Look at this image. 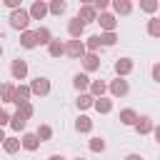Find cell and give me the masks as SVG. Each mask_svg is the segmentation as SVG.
<instances>
[{"label": "cell", "mask_w": 160, "mask_h": 160, "mask_svg": "<svg viewBox=\"0 0 160 160\" xmlns=\"http://www.w3.org/2000/svg\"><path fill=\"white\" fill-rule=\"evenodd\" d=\"M5 142V132H2V128H0V145Z\"/></svg>", "instance_id": "42"}, {"label": "cell", "mask_w": 160, "mask_h": 160, "mask_svg": "<svg viewBox=\"0 0 160 160\" xmlns=\"http://www.w3.org/2000/svg\"><path fill=\"white\" fill-rule=\"evenodd\" d=\"M78 18H80L85 25H90V22H98V10H95L90 2H85V5H80V10H78Z\"/></svg>", "instance_id": "9"}, {"label": "cell", "mask_w": 160, "mask_h": 160, "mask_svg": "<svg viewBox=\"0 0 160 160\" xmlns=\"http://www.w3.org/2000/svg\"><path fill=\"white\" fill-rule=\"evenodd\" d=\"M35 135L40 138V142H48V140H52V128L42 122V125H40L38 130H35Z\"/></svg>", "instance_id": "30"}, {"label": "cell", "mask_w": 160, "mask_h": 160, "mask_svg": "<svg viewBox=\"0 0 160 160\" xmlns=\"http://www.w3.org/2000/svg\"><path fill=\"white\" fill-rule=\"evenodd\" d=\"M148 35L150 38H160V18H150L148 20Z\"/></svg>", "instance_id": "33"}, {"label": "cell", "mask_w": 160, "mask_h": 160, "mask_svg": "<svg viewBox=\"0 0 160 160\" xmlns=\"http://www.w3.org/2000/svg\"><path fill=\"white\" fill-rule=\"evenodd\" d=\"M10 75H12V80H25V78H28V62H25L22 58L12 60V62H10Z\"/></svg>", "instance_id": "7"}, {"label": "cell", "mask_w": 160, "mask_h": 160, "mask_svg": "<svg viewBox=\"0 0 160 160\" xmlns=\"http://www.w3.org/2000/svg\"><path fill=\"white\" fill-rule=\"evenodd\" d=\"M118 42V32H100V45L102 48H112Z\"/></svg>", "instance_id": "31"}, {"label": "cell", "mask_w": 160, "mask_h": 160, "mask_svg": "<svg viewBox=\"0 0 160 160\" xmlns=\"http://www.w3.org/2000/svg\"><path fill=\"white\" fill-rule=\"evenodd\" d=\"M65 55H68L70 60H82V58L88 55L85 40H68V42H65Z\"/></svg>", "instance_id": "2"}, {"label": "cell", "mask_w": 160, "mask_h": 160, "mask_svg": "<svg viewBox=\"0 0 160 160\" xmlns=\"http://www.w3.org/2000/svg\"><path fill=\"white\" fill-rule=\"evenodd\" d=\"M108 92H110L112 98H125V95L130 92V82H128L125 78H115V80L108 82Z\"/></svg>", "instance_id": "3"}, {"label": "cell", "mask_w": 160, "mask_h": 160, "mask_svg": "<svg viewBox=\"0 0 160 160\" xmlns=\"http://www.w3.org/2000/svg\"><path fill=\"white\" fill-rule=\"evenodd\" d=\"M125 160H142V155H138V152H130V155H125Z\"/></svg>", "instance_id": "40"}, {"label": "cell", "mask_w": 160, "mask_h": 160, "mask_svg": "<svg viewBox=\"0 0 160 160\" xmlns=\"http://www.w3.org/2000/svg\"><path fill=\"white\" fill-rule=\"evenodd\" d=\"M20 148H22L20 138H5V142H2V150H5L8 155H15V152H18Z\"/></svg>", "instance_id": "27"}, {"label": "cell", "mask_w": 160, "mask_h": 160, "mask_svg": "<svg viewBox=\"0 0 160 160\" xmlns=\"http://www.w3.org/2000/svg\"><path fill=\"white\" fill-rule=\"evenodd\" d=\"M138 112L132 110V108H122L120 110V115H118V120H120V125H128V128H135V122H138Z\"/></svg>", "instance_id": "13"}, {"label": "cell", "mask_w": 160, "mask_h": 160, "mask_svg": "<svg viewBox=\"0 0 160 160\" xmlns=\"http://www.w3.org/2000/svg\"><path fill=\"white\" fill-rule=\"evenodd\" d=\"M82 32H85V22H82L78 15L70 18V20H68V35H70V40H80Z\"/></svg>", "instance_id": "5"}, {"label": "cell", "mask_w": 160, "mask_h": 160, "mask_svg": "<svg viewBox=\"0 0 160 160\" xmlns=\"http://www.w3.org/2000/svg\"><path fill=\"white\" fill-rule=\"evenodd\" d=\"M152 130H155L152 118H150V115H140L138 122H135V132H138V135H150Z\"/></svg>", "instance_id": "11"}, {"label": "cell", "mask_w": 160, "mask_h": 160, "mask_svg": "<svg viewBox=\"0 0 160 160\" xmlns=\"http://www.w3.org/2000/svg\"><path fill=\"white\" fill-rule=\"evenodd\" d=\"M10 128H12L15 132H22V130L28 128V118L20 115V112H12V118H10Z\"/></svg>", "instance_id": "23"}, {"label": "cell", "mask_w": 160, "mask_h": 160, "mask_svg": "<svg viewBox=\"0 0 160 160\" xmlns=\"http://www.w3.org/2000/svg\"><path fill=\"white\" fill-rule=\"evenodd\" d=\"M150 75H152V80L160 85V62H155V65L150 68Z\"/></svg>", "instance_id": "38"}, {"label": "cell", "mask_w": 160, "mask_h": 160, "mask_svg": "<svg viewBox=\"0 0 160 160\" xmlns=\"http://www.w3.org/2000/svg\"><path fill=\"white\" fill-rule=\"evenodd\" d=\"M48 160H65V158H62V155H58V152H55V155H50V158H48Z\"/></svg>", "instance_id": "41"}, {"label": "cell", "mask_w": 160, "mask_h": 160, "mask_svg": "<svg viewBox=\"0 0 160 160\" xmlns=\"http://www.w3.org/2000/svg\"><path fill=\"white\" fill-rule=\"evenodd\" d=\"M95 10H98V15L100 12H108V8H110V0H95V2H90Z\"/></svg>", "instance_id": "36"}, {"label": "cell", "mask_w": 160, "mask_h": 160, "mask_svg": "<svg viewBox=\"0 0 160 160\" xmlns=\"http://www.w3.org/2000/svg\"><path fill=\"white\" fill-rule=\"evenodd\" d=\"M92 130V120L88 118V115H78V120H75V132H90Z\"/></svg>", "instance_id": "26"}, {"label": "cell", "mask_w": 160, "mask_h": 160, "mask_svg": "<svg viewBox=\"0 0 160 160\" xmlns=\"http://www.w3.org/2000/svg\"><path fill=\"white\" fill-rule=\"evenodd\" d=\"M20 142H22V150H28V152H35V150L40 148V138H38L35 132H22Z\"/></svg>", "instance_id": "14"}, {"label": "cell", "mask_w": 160, "mask_h": 160, "mask_svg": "<svg viewBox=\"0 0 160 160\" xmlns=\"http://www.w3.org/2000/svg\"><path fill=\"white\" fill-rule=\"evenodd\" d=\"M30 98H32V90H30V85H15V105H22V102H30Z\"/></svg>", "instance_id": "12"}, {"label": "cell", "mask_w": 160, "mask_h": 160, "mask_svg": "<svg viewBox=\"0 0 160 160\" xmlns=\"http://www.w3.org/2000/svg\"><path fill=\"white\" fill-rule=\"evenodd\" d=\"M88 92H90L95 100H98V98H105V92H108V82H105V80H92Z\"/></svg>", "instance_id": "20"}, {"label": "cell", "mask_w": 160, "mask_h": 160, "mask_svg": "<svg viewBox=\"0 0 160 160\" xmlns=\"http://www.w3.org/2000/svg\"><path fill=\"white\" fill-rule=\"evenodd\" d=\"M88 148H90L92 152H105V148H108V145H105V140H102V138H98V135H95V138H90Z\"/></svg>", "instance_id": "32"}, {"label": "cell", "mask_w": 160, "mask_h": 160, "mask_svg": "<svg viewBox=\"0 0 160 160\" xmlns=\"http://www.w3.org/2000/svg\"><path fill=\"white\" fill-rule=\"evenodd\" d=\"M10 118H12V115H10V112H8L5 108H0V128H5V125H10Z\"/></svg>", "instance_id": "37"}, {"label": "cell", "mask_w": 160, "mask_h": 160, "mask_svg": "<svg viewBox=\"0 0 160 160\" xmlns=\"http://www.w3.org/2000/svg\"><path fill=\"white\" fill-rule=\"evenodd\" d=\"M92 108H95L100 115H108V112H112V98H98Z\"/></svg>", "instance_id": "22"}, {"label": "cell", "mask_w": 160, "mask_h": 160, "mask_svg": "<svg viewBox=\"0 0 160 160\" xmlns=\"http://www.w3.org/2000/svg\"><path fill=\"white\" fill-rule=\"evenodd\" d=\"M0 58H2V45H0Z\"/></svg>", "instance_id": "43"}, {"label": "cell", "mask_w": 160, "mask_h": 160, "mask_svg": "<svg viewBox=\"0 0 160 160\" xmlns=\"http://www.w3.org/2000/svg\"><path fill=\"white\" fill-rule=\"evenodd\" d=\"M30 90H32V95L45 98V95H50V80H48L45 75H38V78L30 82Z\"/></svg>", "instance_id": "4"}, {"label": "cell", "mask_w": 160, "mask_h": 160, "mask_svg": "<svg viewBox=\"0 0 160 160\" xmlns=\"http://www.w3.org/2000/svg\"><path fill=\"white\" fill-rule=\"evenodd\" d=\"M35 38H38V45H50L55 38H52V32H50V28H45V25H40V28H35Z\"/></svg>", "instance_id": "17"}, {"label": "cell", "mask_w": 160, "mask_h": 160, "mask_svg": "<svg viewBox=\"0 0 160 160\" xmlns=\"http://www.w3.org/2000/svg\"><path fill=\"white\" fill-rule=\"evenodd\" d=\"M75 105H78V110H88V108L95 105V98H92L90 92H80L78 100H75Z\"/></svg>", "instance_id": "25"}, {"label": "cell", "mask_w": 160, "mask_h": 160, "mask_svg": "<svg viewBox=\"0 0 160 160\" xmlns=\"http://www.w3.org/2000/svg\"><path fill=\"white\" fill-rule=\"evenodd\" d=\"M48 8H50V15H65V10H68V2L65 0H52V2H48Z\"/></svg>", "instance_id": "28"}, {"label": "cell", "mask_w": 160, "mask_h": 160, "mask_svg": "<svg viewBox=\"0 0 160 160\" xmlns=\"http://www.w3.org/2000/svg\"><path fill=\"white\" fill-rule=\"evenodd\" d=\"M90 82H92V80L88 78V72H78V75L72 78V88L78 90V95H80V92H88V90H90Z\"/></svg>", "instance_id": "16"}, {"label": "cell", "mask_w": 160, "mask_h": 160, "mask_svg": "<svg viewBox=\"0 0 160 160\" xmlns=\"http://www.w3.org/2000/svg\"><path fill=\"white\" fill-rule=\"evenodd\" d=\"M0 102H2V98H0Z\"/></svg>", "instance_id": "45"}, {"label": "cell", "mask_w": 160, "mask_h": 160, "mask_svg": "<svg viewBox=\"0 0 160 160\" xmlns=\"http://www.w3.org/2000/svg\"><path fill=\"white\" fill-rule=\"evenodd\" d=\"M110 5H112V10H115V18H118V15H130V12H132V2H130V0H112Z\"/></svg>", "instance_id": "18"}, {"label": "cell", "mask_w": 160, "mask_h": 160, "mask_svg": "<svg viewBox=\"0 0 160 160\" xmlns=\"http://www.w3.org/2000/svg\"><path fill=\"white\" fill-rule=\"evenodd\" d=\"M18 112H20V115H25V118L30 120V118L35 115V108H32V102H22V105H18Z\"/></svg>", "instance_id": "35"}, {"label": "cell", "mask_w": 160, "mask_h": 160, "mask_svg": "<svg viewBox=\"0 0 160 160\" xmlns=\"http://www.w3.org/2000/svg\"><path fill=\"white\" fill-rule=\"evenodd\" d=\"M152 138H155V142L160 145V125H155V130H152Z\"/></svg>", "instance_id": "39"}, {"label": "cell", "mask_w": 160, "mask_h": 160, "mask_svg": "<svg viewBox=\"0 0 160 160\" xmlns=\"http://www.w3.org/2000/svg\"><path fill=\"white\" fill-rule=\"evenodd\" d=\"M158 8H160V2H158V0H140V10H142V12H148V15H152Z\"/></svg>", "instance_id": "34"}, {"label": "cell", "mask_w": 160, "mask_h": 160, "mask_svg": "<svg viewBox=\"0 0 160 160\" xmlns=\"http://www.w3.org/2000/svg\"><path fill=\"white\" fill-rule=\"evenodd\" d=\"M30 12L25 10V8H20V10H12L10 12V18H8V22H10V28L12 30H20V32H25V30H30Z\"/></svg>", "instance_id": "1"}, {"label": "cell", "mask_w": 160, "mask_h": 160, "mask_svg": "<svg viewBox=\"0 0 160 160\" xmlns=\"http://www.w3.org/2000/svg\"><path fill=\"white\" fill-rule=\"evenodd\" d=\"M48 55H50V58H62V55H65V42L55 38V40L48 45Z\"/></svg>", "instance_id": "21"}, {"label": "cell", "mask_w": 160, "mask_h": 160, "mask_svg": "<svg viewBox=\"0 0 160 160\" xmlns=\"http://www.w3.org/2000/svg\"><path fill=\"white\" fill-rule=\"evenodd\" d=\"M98 22H100L102 32H115V28H118V18L112 12H100L98 15Z\"/></svg>", "instance_id": "10"}, {"label": "cell", "mask_w": 160, "mask_h": 160, "mask_svg": "<svg viewBox=\"0 0 160 160\" xmlns=\"http://www.w3.org/2000/svg\"><path fill=\"white\" fill-rule=\"evenodd\" d=\"M28 12H30V18H32V20H42V18L50 12V8H48V2H45V0H35V2L28 8Z\"/></svg>", "instance_id": "8"}, {"label": "cell", "mask_w": 160, "mask_h": 160, "mask_svg": "<svg viewBox=\"0 0 160 160\" xmlns=\"http://www.w3.org/2000/svg\"><path fill=\"white\" fill-rule=\"evenodd\" d=\"M132 70H135L132 58H118V60H115V75H118V78H128Z\"/></svg>", "instance_id": "6"}, {"label": "cell", "mask_w": 160, "mask_h": 160, "mask_svg": "<svg viewBox=\"0 0 160 160\" xmlns=\"http://www.w3.org/2000/svg\"><path fill=\"white\" fill-rule=\"evenodd\" d=\"M100 48H102V45H100V35H90V38L85 40V50H88V52H95V55H98Z\"/></svg>", "instance_id": "29"}, {"label": "cell", "mask_w": 160, "mask_h": 160, "mask_svg": "<svg viewBox=\"0 0 160 160\" xmlns=\"http://www.w3.org/2000/svg\"><path fill=\"white\" fill-rule=\"evenodd\" d=\"M75 160H85V158H80V155H78V158H75Z\"/></svg>", "instance_id": "44"}, {"label": "cell", "mask_w": 160, "mask_h": 160, "mask_svg": "<svg viewBox=\"0 0 160 160\" xmlns=\"http://www.w3.org/2000/svg\"><path fill=\"white\" fill-rule=\"evenodd\" d=\"M0 98H2V102H12L15 100V85L12 82H0Z\"/></svg>", "instance_id": "24"}, {"label": "cell", "mask_w": 160, "mask_h": 160, "mask_svg": "<svg viewBox=\"0 0 160 160\" xmlns=\"http://www.w3.org/2000/svg\"><path fill=\"white\" fill-rule=\"evenodd\" d=\"M80 62H82V70H85V72H95V70H100V55H95V52H88Z\"/></svg>", "instance_id": "15"}, {"label": "cell", "mask_w": 160, "mask_h": 160, "mask_svg": "<svg viewBox=\"0 0 160 160\" xmlns=\"http://www.w3.org/2000/svg\"><path fill=\"white\" fill-rule=\"evenodd\" d=\"M20 45H22L25 50H32V48H38L35 30H25V32H20Z\"/></svg>", "instance_id": "19"}]
</instances>
